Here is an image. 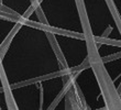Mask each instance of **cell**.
Here are the masks:
<instances>
[{
    "label": "cell",
    "mask_w": 121,
    "mask_h": 110,
    "mask_svg": "<svg viewBox=\"0 0 121 110\" xmlns=\"http://www.w3.org/2000/svg\"><path fill=\"white\" fill-rule=\"evenodd\" d=\"M117 92H118V95L121 94V84H120V86L118 87V89H117Z\"/></svg>",
    "instance_id": "2"
},
{
    "label": "cell",
    "mask_w": 121,
    "mask_h": 110,
    "mask_svg": "<svg viewBox=\"0 0 121 110\" xmlns=\"http://www.w3.org/2000/svg\"><path fill=\"white\" fill-rule=\"evenodd\" d=\"M111 30H112V28H110V26H109V29H108V30H107V31L105 32V34L102 35V36H104V38H106V36H107V35H108L109 33H110V31H111Z\"/></svg>",
    "instance_id": "1"
}]
</instances>
